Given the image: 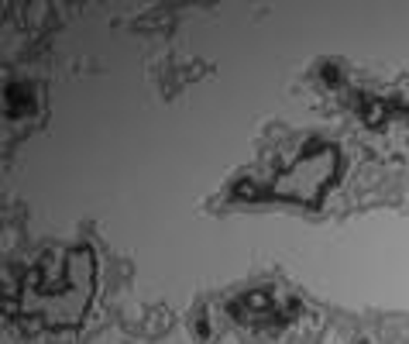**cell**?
I'll return each instance as SVG.
<instances>
[{
	"mask_svg": "<svg viewBox=\"0 0 409 344\" xmlns=\"http://www.w3.org/2000/svg\"><path fill=\"white\" fill-rule=\"evenodd\" d=\"M337 165H341L337 148L324 145V148H317L313 155H303L289 172H282V176L272 183V196H282V200H296V203L317 207V203L324 200L327 186L334 183Z\"/></svg>",
	"mask_w": 409,
	"mask_h": 344,
	"instance_id": "cell-1",
	"label": "cell"
},
{
	"mask_svg": "<svg viewBox=\"0 0 409 344\" xmlns=\"http://www.w3.org/2000/svg\"><path fill=\"white\" fill-rule=\"evenodd\" d=\"M234 196H241V200H258V196H262V190H258L255 183H248V179H244V183H238V186H234Z\"/></svg>",
	"mask_w": 409,
	"mask_h": 344,
	"instance_id": "cell-2",
	"label": "cell"
},
{
	"mask_svg": "<svg viewBox=\"0 0 409 344\" xmlns=\"http://www.w3.org/2000/svg\"><path fill=\"white\" fill-rule=\"evenodd\" d=\"M382 117H386V107H382L379 100H372V103H368V110H365V121H368V124H379Z\"/></svg>",
	"mask_w": 409,
	"mask_h": 344,
	"instance_id": "cell-3",
	"label": "cell"
}]
</instances>
